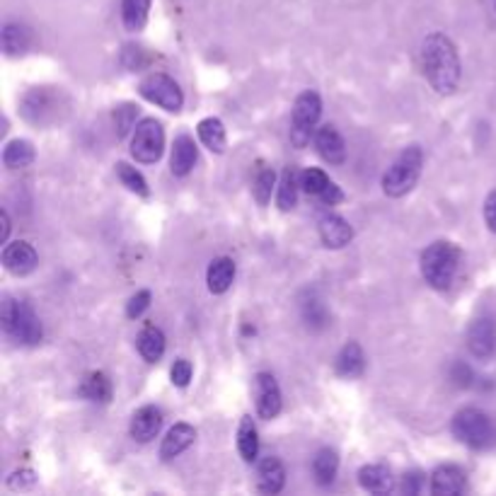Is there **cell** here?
Here are the masks:
<instances>
[{"mask_svg": "<svg viewBox=\"0 0 496 496\" xmlns=\"http://www.w3.org/2000/svg\"><path fill=\"white\" fill-rule=\"evenodd\" d=\"M329 187V177L325 170L320 167H308L305 172H300V189L310 194V197H320L325 189Z\"/></svg>", "mask_w": 496, "mask_h": 496, "instance_id": "836d02e7", "label": "cell"}, {"mask_svg": "<svg viewBox=\"0 0 496 496\" xmlns=\"http://www.w3.org/2000/svg\"><path fill=\"white\" fill-rule=\"evenodd\" d=\"M194 438H197V431L194 427H189V424H175V427L167 431V436L163 438V445H160V458L163 460H172V458H177L187 451L189 445L194 443Z\"/></svg>", "mask_w": 496, "mask_h": 496, "instance_id": "ac0fdd59", "label": "cell"}, {"mask_svg": "<svg viewBox=\"0 0 496 496\" xmlns=\"http://www.w3.org/2000/svg\"><path fill=\"white\" fill-rule=\"evenodd\" d=\"M322 114V100L315 90H305L296 97L291 119V143L296 148H305L310 138H315V126Z\"/></svg>", "mask_w": 496, "mask_h": 496, "instance_id": "8992f818", "label": "cell"}, {"mask_svg": "<svg viewBox=\"0 0 496 496\" xmlns=\"http://www.w3.org/2000/svg\"><path fill=\"white\" fill-rule=\"evenodd\" d=\"M148 308H150V291H138L136 296L129 300V305H126V315H129L131 320H136V317L143 315Z\"/></svg>", "mask_w": 496, "mask_h": 496, "instance_id": "74e56055", "label": "cell"}, {"mask_svg": "<svg viewBox=\"0 0 496 496\" xmlns=\"http://www.w3.org/2000/svg\"><path fill=\"white\" fill-rule=\"evenodd\" d=\"M255 404L262 419H276L281 414V387L272 373L255 376Z\"/></svg>", "mask_w": 496, "mask_h": 496, "instance_id": "30bf717a", "label": "cell"}, {"mask_svg": "<svg viewBox=\"0 0 496 496\" xmlns=\"http://www.w3.org/2000/svg\"><path fill=\"white\" fill-rule=\"evenodd\" d=\"M235 281V262L231 257H218L211 262L208 272H206V286L214 296H221L232 286Z\"/></svg>", "mask_w": 496, "mask_h": 496, "instance_id": "d6986e66", "label": "cell"}, {"mask_svg": "<svg viewBox=\"0 0 496 496\" xmlns=\"http://www.w3.org/2000/svg\"><path fill=\"white\" fill-rule=\"evenodd\" d=\"M492 3H494V8H496V0H492Z\"/></svg>", "mask_w": 496, "mask_h": 496, "instance_id": "bcb514c9", "label": "cell"}, {"mask_svg": "<svg viewBox=\"0 0 496 496\" xmlns=\"http://www.w3.org/2000/svg\"><path fill=\"white\" fill-rule=\"evenodd\" d=\"M298 189H300V175L296 167H286L279 182V208L281 211H291L293 206L298 204Z\"/></svg>", "mask_w": 496, "mask_h": 496, "instance_id": "4dcf8cb0", "label": "cell"}, {"mask_svg": "<svg viewBox=\"0 0 496 496\" xmlns=\"http://www.w3.org/2000/svg\"><path fill=\"white\" fill-rule=\"evenodd\" d=\"M300 313L310 329H322L327 325V308L325 303L317 298V293H305V298L300 300Z\"/></svg>", "mask_w": 496, "mask_h": 496, "instance_id": "d6a6232c", "label": "cell"}, {"mask_svg": "<svg viewBox=\"0 0 496 496\" xmlns=\"http://www.w3.org/2000/svg\"><path fill=\"white\" fill-rule=\"evenodd\" d=\"M421 69L428 85L438 94H451L460 83V56L455 44L441 32L428 35L421 44Z\"/></svg>", "mask_w": 496, "mask_h": 496, "instance_id": "6da1fadb", "label": "cell"}, {"mask_svg": "<svg viewBox=\"0 0 496 496\" xmlns=\"http://www.w3.org/2000/svg\"><path fill=\"white\" fill-rule=\"evenodd\" d=\"M317 199H320V201H322L325 206H334V204H339V201H342L344 194H342V189L337 187L334 182H329V187H327L325 191H322V194H320Z\"/></svg>", "mask_w": 496, "mask_h": 496, "instance_id": "7bdbcfd3", "label": "cell"}, {"mask_svg": "<svg viewBox=\"0 0 496 496\" xmlns=\"http://www.w3.org/2000/svg\"><path fill=\"white\" fill-rule=\"evenodd\" d=\"M199 158V148L194 143V138L182 134L175 138V146H172V158H170V170L175 177H187L189 172L194 170Z\"/></svg>", "mask_w": 496, "mask_h": 496, "instance_id": "5bb4252c", "label": "cell"}, {"mask_svg": "<svg viewBox=\"0 0 496 496\" xmlns=\"http://www.w3.org/2000/svg\"><path fill=\"white\" fill-rule=\"evenodd\" d=\"M484 221H487L489 231L496 232V189L489 191L487 201H484Z\"/></svg>", "mask_w": 496, "mask_h": 496, "instance_id": "b9f144b4", "label": "cell"}, {"mask_svg": "<svg viewBox=\"0 0 496 496\" xmlns=\"http://www.w3.org/2000/svg\"><path fill=\"white\" fill-rule=\"evenodd\" d=\"M35 482H37L35 472H32V470H18V472H12V475H10L8 487L15 489V492H27V489L35 487Z\"/></svg>", "mask_w": 496, "mask_h": 496, "instance_id": "ab89813d", "label": "cell"}, {"mask_svg": "<svg viewBox=\"0 0 496 496\" xmlns=\"http://www.w3.org/2000/svg\"><path fill=\"white\" fill-rule=\"evenodd\" d=\"M453 434L458 441L479 451L494 441V424L482 410L465 407L453 417Z\"/></svg>", "mask_w": 496, "mask_h": 496, "instance_id": "52a82bcc", "label": "cell"}, {"mask_svg": "<svg viewBox=\"0 0 496 496\" xmlns=\"http://www.w3.org/2000/svg\"><path fill=\"white\" fill-rule=\"evenodd\" d=\"M468 349L475 359L487 361L496 354V322L492 317H477L468 329Z\"/></svg>", "mask_w": 496, "mask_h": 496, "instance_id": "8fae6325", "label": "cell"}, {"mask_svg": "<svg viewBox=\"0 0 496 496\" xmlns=\"http://www.w3.org/2000/svg\"><path fill=\"white\" fill-rule=\"evenodd\" d=\"M238 451H240V455H242V460H245V462L257 460L259 434H257V427H255V421L249 419V417H242V421H240Z\"/></svg>", "mask_w": 496, "mask_h": 496, "instance_id": "f1b7e54d", "label": "cell"}, {"mask_svg": "<svg viewBox=\"0 0 496 496\" xmlns=\"http://www.w3.org/2000/svg\"><path fill=\"white\" fill-rule=\"evenodd\" d=\"M334 368L342 378H359L366 368V356L361 349L359 342L344 344V349L339 351V356L334 361Z\"/></svg>", "mask_w": 496, "mask_h": 496, "instance_id": "ffe728a7", "label": "cell"}, {"mask_svg": "<svg viewBox=\"0 0 496 496\" xmlns=\"http://www.w3.org/2000/svg\"><path fill=\"white\" fill-rule=\"evenodd\" d=\"M117 175H119L121 184L129 191H134L138 197H148V182L143 180V175L136 167H131L129 163H119L117 165Z\"/></svg>", "mask_w": 496, "mask_h": 496, "instance_id": "e575fe53", "label": "cell"}, {"mask_svg": "<svg viewBox=\"0 0 496 496\" xmlns=\"http://www.w3.org/2000/svg\"><path fill=\"white\" fill-rule=\"evenodd\" d=\"M274 184H276V172L272 170L269 165L259 160L257 167H255V180H252V191H255L257 204L262 206L269 204L272 191H274Z\"/></svg>", "mask_w": 496, "mask_h": 496, "instance_id": "1f68e13d", "label": "cell"}, {"mask_svg": "<svg viewBox=\"0 0 496 496\" xmlns=\"http://www.w3.org/2000/svg\"><path fill=\"white\" fill-rule=\"evenodd\" d=\"M0 221H3V232H0V242L5 245V242H8V235H10V218H8V214H5V211L0 214Z\"/></svg>", "mask_w": 496, "mask_h": 496, "instance_id": "f6af8a7d", "label": "cell"}, {"mask_svg": "<svg viewBox=\"0 0 496 496\" xmlns=\"http://www.w3.org/2000/svg\"><path fill=\"white\" fill-rule=\"evenodd\" d=\"M191 373H194V368H191V363L187 359H177L172 363L170 378L177 387H187L189 380H191Z\"/></svg>", "mask_w": 496, "mask_h": 496, "instance_id": "8d00e7d4", "label": "cell"}, {"mask_svg": "<svg viewBox=\"0 0 496 496\" xmlns=\"http://www.w3.org/2000/svg\"><path fill=\"white\" fill-rule=\"evenodd\" d=\"M3 264L8 269L12 276H27L32 274L39 264V257H37V249L25 242V240H18V242H10L3 249Z\"/></svg>", "mask_w": 496, "mask_h": 496, "instance_id": "7c38bea8", "label": "cell"}, {"mask_svg": "<svg viewBox=\"0 0 496 496\" xmlns=\"http://www.w3.org/2000/svg\"><path fill=\"white\" fill-rule=\"evenodd\" d=\"M0 322L8 337H12L18 344L25 346H35L42 342L44 329L39 317L35 315V310L25 300H3V310H0Z\"/></svg>", "mask_w": 496, "mask_h": 496, "instance_id": "277c9868", "label": "cell"}, {"mask_svg": "<svg viewBox=\"0 0 496 496\" xmlns=\"http://www.w3.org/2000/svg\"><path fill=\"white\" fill-rule=\"evenodd\" d=\"M359 484L373 494H387L394 487L393 475L386 465H363L359 470Z\"/></svg>", "mask_w": 496, "mask_h": 496, "instance_id": "44dd1931", "label": "cell"}, {"mask_svg": "<svg viewBox=\"0 0 496 496\" xmlns=\"http://www.w3.org/2000/svg\"><path fill=\"white\" fill-rule=\"evenodd\" d=\"M421 167H424V153H421V148H404L402 153L397 155V160H394V163L387 167L386 175H383V191L393 199L410 194L411 189H414V184L419 182Z\"/></svg>", "mask_w": 496, "mask_h": 496, "instance_id": "5b68a950", "label": "cell"}, {"mask_svg": "<svg viewBox=\"0 0 496 496\" xmlns=\"http://www.w3.org/2000/svg\"><path fill=\"white\" fill-rule=\"evenodd\" d=\"M138 90H141V94L146 97L148 102L163 107L165 111L177 114L182 110V104H184V94H182L180 85L170 76H165V73H150L148 77H143V83H141Z\"/></svg>", "mask_w": 496, "mask_h": 496, "instance_id": "9c48e42d", "label": "cell"}, {"mask_svg": "<svg viewBox=\"0 0 496 496\" xmlns=\"http://www.w3.org/2000/svg\"><path fill=\"white\" fill-rule=\"evenodd\" d=\"M138 351H141V356L148 361V363H158V361L163 359L165 354V334L160 327L155 325H146L138 334Z\"/></svg>", "mask_w": 496, "mask_h": 496, "instance_id": "7402d4cb", "label": "cell"}, {"mask_svg": "<svg viewBox=\"0 0 496 496\" xmlns=\"http://www.w3.org/2000/svg\"><path fill=\"white\" fill-rule=\"evenodd\" d=\"M458 264H460V249L448 240H436L421 252V276L436 291L451 289L458 274Z\"/></svg>", "mask_w": 496, "mask_h": 496, "instance_id": "7a4b0ae2", "label": "cell"}, {"mask_svg": "<svg viewBox=\"0 0 496 496\" xmlns=\"http://www.w3.org/2000/svg\"><path fill=\"white\" fill-rule=\"evenodd\" d=\"M148 61L146 52L138 49V46H124V53H121V63L129 70H138L143 63Z\"/></svg>", "mask_w": 496, "mask_h": 496, "instance_id": "f35d334b", "label": "cell"}, {"mask_svg": "<svg viewBox=\"0 0 496 496\" xmlns=\"http://www.w3.org/2000/svg\"><path fill=\"white\" fill-rule=\"evenodd\" d=\"M20 110L29 124L44 129V126H53L56 121L63 119V114L69 111V97L61 87H32L22 97Z\"/></svg>", "mask_w": 496, "mask_h": 496, "instance_id": "3957f363", "label": "cell"}, {"mask_svg": "<svg viewBox=\"0 0 496 496\" xmlns=\"http://www.w3.org/2000/svg\"><path fill=\"white\" fill-rule=\"evenodd\" d=\"M77 393L83 394L85 400L90 402H110L111 400V380L104 376L102 370H93V373H87L83 378V383H80V390Z\"/></svg>", "mask_w": 496, "mask_h": 496, "instance_id": "484cf974", "label": "cell"}, {"mask_svg": "<svg viewBox=\"0 0 496 496\" xmlns=\"http://www.w3.org/2000/svg\"><path fill=\"white\" fill-rule=\"evenodd\" d=\"M462 489H465V472L455 465H441L431 475V494L455 496L462 494Z\"/></svg>", "mask_w": 496, "mask_h": 496, "instance_id": "e0dca14e", "label": "cell"}, {"mask_svg": "<svg viewBox=\"0 0 496 496\" xmlns=\"http://www.w3.org/2000/svg\"><path fill=\"white\" fill-rule=\"evenodd\" d=\"M136 117H138V107H134V104H121L119 110L114 111V124H117V129H119L117 131L119 138H124L131 129H134Z\"/></svg>", "mask_w": 496, "mask_h": 496, "instance_id": "d590c367", "label": "cell"}, {"mask_svg": "<svg viewBox=\"0 0 496 496\" xmlns=\"http://www.w3.org/2000/svg\"><path fill=\"white\" fill-rule=\"evenodd\" d=\"M165 150V131L163 124L155 119H143L134 131L131 138V155L138 163L153 165L163 158Z\"/></svg>", "mask_w": 496, "mask_h": 496, "instance_id": "ba28073f", "label": "cell"}, {"mask_svg": "<svg viewBox=\"0 0 496 496\" xmlns=\"http://www.w3.org/2000/svg\"><path fill=\"white\" fill-rule=\"evenodd\" d=\"M315 148L329 165H342L346 160V143L339 136V131L329 124L315 131Z\"/></svg>", "mask_w": 496, "mask_h": 496, "instance_id": "9a60e30c", "label": "cell"}, {"mask_svg": "<svg viewBox=\"0 0 496 496\" xmlns=\"http://www.w3.org/2000/svg\"><path fill=\"white\" fill-rule=\"evenodd\" d=\"M451 380H453L458 387H470L472 386V368L468 366V363L458 361V363H453V368H451Z\"/></svg>", "mask_w": 496, "mask_h": 496, "instance_id": "60d3db41", "label": "cell"}, {"mask_svg": "<svg viewBox=\"0 0 496 496\" xmlns=\"http://www.w3.org/2000/svg\"><path fill=\"white\" fill-rule=\"evenodd\" d=\"M32 46V32L29 27L20 22H8L3 27V52L5 56H22Z\"/></svg>", "mask_w": 496, "mask_h": 496, "instance_id": "603a6c76", "label": "cell"}, {"mask_svg": "<svg viewBox=\"0 0 496 496\" xmlns=\"http://www.w3.org/2000/svg\"><path fill=\"white\" fill-rule=\"evenodd\" d=\"M35 146L25 141V138H15V141H10L5 150H3V165L8 167V170H22L27 165L35 163Z\"/></svg>", "mask_w": 496, "mask_h": 496, "instance_id": "d4e9b609", "label": "cell"}, {"mask_svg": "<svg viewBox=\"0 0 496 496\" xmlns=\"http://www.w3.org/2000/svg\"><path fill=\"white\" fill-rule=\"evenodd\" d=\"M150 0H121V20L129 32H141L148 22Z\"/></svg>", "mask_w": 496, "mask_h": 496, "instance_id": "f546056e", "label": "cell"}, {"mask_svg": "<svg viewBox=\"0 0 496 496\" xmlns=\"http://www.w3.org/2000/svg\"><path fill=\"white\" fill-rule=\"evenodd\" d=\"M197 134L211 153H223L225 150V126H223L221 119L215 117H208V119H201L197 126Z\"/></svg>", "mask_w": 496, "mask_h": 496, "instance_id": "83f0119b", "label": "cell"}, {"mask_svg": "<svg viewBox=\"0 0 496 496\" xmlns=\"http://www.w3.org/2000/svg\"><path fill=\"white\" fill-rule=\"evenodd\" d=\"M160 427H163V411L153 407V404H146V407H141L131 417V438L138 441V443H150L158 436Z\"/></svg>", "mask_w": 496, "mask_h": 496, "instance_id": "4fadbf2b", "label": "cell"}, {"mask_svg": "<svg viewBox=\"0 0 496 496\" xmlns=\"http://www.w3.org/2000/svg\"><path fill=\"white\" fill-rule=\"evenodd\" d=\"M337 472H339V455H337V451H332V448L317 451V455L313 458V475H315L317 484H322V487L332 484Z\"/></svg>", "mask_w": 496, "mask_h": 496, "instance_id": "4316f807", "label": "cell"}, {"mask_svg": "<svg viewBox=\"0 0 496 496\" xmlns=\"http://www.w3.org/2000/svg\"><path fill=\"white\" fill-rule=\"evenodd\" d=\"M421 484H424V475L414 472V475H410V477L404 479V492H407V494H419Z\"/></svg>", "mask_w": 496, "mask_h": 496, "instance_id": "ee69618b", "label": "cell"}, {"mask_svg": "<svg viewBox=\"0 0 496 496\" xmlns=\"http://www.w3.org/2000/svg\"><path fill=\"white\" fill-rule=\"evenodd\" d=\"M286 484V470L279 458H264L259 462V489L264 494H279Z\"/></svg>", "mask_w": 496, "mask_h": 496, "instance_id": "cb8c5ba5", "label": "cell"}, {"mask_svg": "<svg viewBox=\"0 0 496 496\" xmlns=\"http://www.w3.org/2000/svg\"><path fill=\"white\" fill-rule=\"evenodd\" d=\"M320 238L325 242V248L342 249L346 248L354 238V228L349 225V221H344L342 215L327 214L320 221Z\"/></svg>", "mask_w": 496, "mask_h": 496, "instance_id": "2e32d148", "label": "cell"}]
</instances>
